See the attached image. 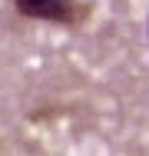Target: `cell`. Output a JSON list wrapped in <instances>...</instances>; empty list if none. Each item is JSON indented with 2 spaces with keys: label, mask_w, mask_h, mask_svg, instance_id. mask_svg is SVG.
Here are the masks:
<instances>
[{
  "label": "cell",
  "mask_w": 149,
  "mask_h": 156,
  "mask_svg": "<svg viewBox=\"0 0 149 156\" xmlns=\"http://www.w3.org/2000/svg\"><path fill=\"white\" fill-rule=\"evenodd\" d=\"M17 13L30 20H53V23H73L76 20V0H13Z\"/></svg>",
  "instance_id": "cell-1"
}]
</instances>
